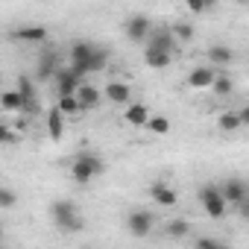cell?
<instances>
[{
  "label": "cell",
  "mask_w": 249,
  "mask_h": 249,
  "mask_svg": "<svg viewBox=\"0 0 249 249\" xmlns=\"http://www.w3.org/2000/svg\"><path fill=\"white\" fill-rule=\"evenodd\" d=\"M15 38H18V41H27V44H44V41H47V27H41V24H27V27H21V30L15 33Z\"/></svg>",
  "instance_id": "cell-12"
},
{
  "label": "cell",
  "mask_w": 249,
  "mask_h": 249,
  "mask_svg": "<svg viewBox=\"0 0 249 249\" xmlns=\"http://www.w3.org/2000/svg\"><path fill=\"white\" fill-rule=\"evenodd\" d=\"M150 108L144 106V103H135V106H129L126 108V114H123V120H126L129 123V126H147V123H150Z\"/></svg>",
  "instance_id": "cell-15"
},
{
  "label": "cell",
  "mask_w": 249,
  "mask_h": 249,
  "mask_svg": "<svg viewBox=\"0 0 249 249\" xmlns=\"http://www.w3.org/2000/svg\"><path fill=\"white\" fill-rule=\"evenodd\" d=\"M220 188H223L226 202H229V205H234V208H237V205H243V202L249 199V185H246L243 179H226Z\"/></svg>",
  "instance_id": "cell-9"
},
{
  "label": "cell",
  "mask_w": 249,
  "mask_h": 249,
  "mask_svg": "<svg viewBox=\"0 0 249 249\" xmlns=\"http://www.w3.org/2000/svg\"><path fill=\"white\" fill-rule=\"evenodd\" d=\"M176 36H173V30H170V24L167 27H156L153 30V36H150V41L144 44V47H153V50H164V53H173L176 50Z\"/></svg>",
  "instance_id": "cell-10"
},
{
  "label": "cell",
  "mask_w": 249,
  "mask_h": 249,
  "mask_svg": "<svg viewBox=\"0 0 249 249\" xmlns=\"http://www.w3.org/2000/svg\"><path fill=\"white\" fill-rule=\"evenodd\" d=\"M150 196H153L156 205H164V208H173V205L179 202L176 188H170V185H164V182H153V185H150Z\"/></svg>",
  "instance_id": "cell-11"
},
{
  "label": "cell",
  "mask_w": 249,
  "mask_h": 249,
  "mask_svg": "<svg viewBox=\"0 0 249 249\" xmlns=\"http://www.w3.org/2000/svg\"><path fill=\"white\" fill-rule=\"evenodd\" d=\"M234 211H237V217H243V220H249V199H246L243 205H237Z\"/></svg>",
  "instance_id": "cell-32"
},
{
  "label": "cell",
  "mask_w": 249,
  "mask_h": 249,
  "mask_svg": "<svg viewBox=\"0 0 249 249\" xmlns=\"http://www.w3.org/2000/svg\"><path fill=\"white\" fill-rule=\"evenodd\" d=\"M231 91H234V82H231L226 73H220L217 82H214V88H211V94H217V97H229Z\"/></svg>",
  "instance_id": "cell-26"
},
{
  "label": "cell",
  "mask_w": 249,
  "mask_h": 249,
  "mask_svg": "<svg viewBox=\"0 0 249 249\" xmlns=\"http://www.w3.org/2000/svg\"><path fill=\"white\" fill-rule=\"evenodd\" d=\"M103 170H106L103 159H100L97 153H91V150L76 153L73 161H71V176H73V182H79V185H88V182H91L94 176H100Z\"/></svg>",
  "instance_id": "cell-1"
},
{
  "label": "cell",
  "mask_w": 249,
  "mask_h": 249,
  "mask_svg": "<svg viewBox=\"0 0 249 249\" xmlns=\"http://www.w3.org/2000/svg\"><path fill=\"white\" fill-rule=\"evenodd\" d=\"M56 106H59V111H62L65 117H71V120H79V111H82V106H79V100H76V97H59V100H56Z\"/></svg>",
  "instance_id": "cell-22"
},
{
  "label": "cell",
  "mask_w": 249,
  "mask_h": 249,
  "mask_svg": "<svg viewBox=\"0 0 249 249\" xmlns=\"http://www.w3.org/2000/svg\"><path fill=\"white\" fill-rule=\"evenodd\" d=\"M188 9H191L194 15H202V12H208V9H211V3H199V0H191Z\"/></svg>",
  "instance_id": "cell-30"
},
{
  "label": "cell",
  "mask_w": 249,
  "mask_h": 249,
  "mask_svg": "<svg viewBox=\"0 0 249 249\" xmlns=\"http://www.w3.org/2000/svg\"><path fill=\"white\" fill-rule=\"evenodd\" d=\"M153 226H156V217L144 208H132L126 214V229L132 237H150L153 234Z\"/></svg>",
  "instance_id": "cell-6"
},
{
  "label": "cell",
  "mask_w": 249,
  "mask_h": 249,
  "mask_svg": "<svg viewBox=\"0 0 249 249\" xmlns=\"http://www.w3.org/2000/svg\"><path fill=\"white\" fill-rule=\"evenodd\" d=\"M97 44L91 41H73L71 44V71L82 79L85 73H91V56H94Z\"/></svg>",
  "instance_id": "cell-4"
},
{
  "label": "cell",
  "mask_w": 249,
  "mask_h": 249,
  "mask_svg": "<svg viewBox=\"0 0 249 249\" xmlns=\"http://www.w3.org/2000/svg\"><path fill=\"white\" fill-rule=\"evenodd\" d=\"M123 30H126L129 41H135V44H147L150 36H153V30H156V24H153L147 15H129L126 24H123Z\"/></svg>",
  "instance_id": "cell-5"
},
{
  "label": "cell",
  "mask_w": 249,
  "mask_h": 249,
  "mask_svg": "<svg viewBox=\"0 0 249 249\" xmlns=\"http://www.w3.org/2000/svg\"><path fill=\"white\" fill-rule=\"evenodd\" d=\"M194 249H229V243H223L217 237H196Z\"/></svg>",
  "instance_id": "cell-28"
},
{
  "label": "cell",
  "mask_w": 249,
  "mask_h": 249,
  "mask_svg": "<svg viewBox=\"0 0 249 249\" xmlns=\"http://www.w3.org/2000/svg\"><path fill=\"white\" fill-rule=\"evenodd\" d=\"M240 111V120H243V126H249V106H243V108H237Z\"/></svg>",
  "instance_id": "cell-33"
},
{
  "label": "cell",
  "mask_w": 249,
  "mask_h": 249,
  "mask_svg": "<svg viewBox=\"0 0 249 249\" xmlns=\"http://www.w3.org/2000/svg\"><path fill=\"white\" fill-rule=\"evenodd\" d=\"M0 106H3V111H24L27 100L18 91H3V94H0Z\"/></svg>",
  "instance_id": "cell-21"
},
{
  "label": "cell",
  "mask_w": 249,
  "mask_h": 249,
  "mask_svg": "<svg viewBox=\"0 0 249 249\" xmlns=\"http://www.w3.org/2000/svg\"><path fill=\"white\" fill-rule=\"evenodd\" d=\"M231 59H234L231 47H226V44H211V47H208V62H211V68H223V65H229Z\"/></svg>",
  "instance_id": "cell-16"
},
{
  "label": "cell",
  "mask_w": 249,
  "mask_h": 249,
  "mask_svg": "<svg viewBox=\"0 0 249 249\" xmlns=\"http://www.w3.org/2000/svg\"><path fill=\"white\" fill-rule=\"evenodd\" d=\"M144 62L150 68H167L173 62V53H164V50H153V47H144Z\"/></svg>",
  "instance_id": "cell-20"
},
{
  "label": "cell",
  "mask_w": 249,
  "mask_h": 249,
  "mask_svg": "<svg viewBox=\"0 0 249 249\" xmlns=\"http://www.w3.org/2000/svg\"><path fill=\"white\" fill-rule=\"evenodd\" d=\"M56 73H59V68H56V56H53V53H41L38 68H36V82L56 79Z\"/></svg>",
  "instance_id": "cell-14"
},
{
  "label": "cell",
  "mask_w": 249,
  "mask_h": 249,
  "mask_svg": "<svg viewBox=\"0 0 249 249\" xmlns=\"http://www.w3.org/2000/svg\"><path fill=\"white\" fill-rule=\"evenodd\" d=\"M103 97H106V94H103V91H97L94 85H82V88L76 91V100H79L82 111H85V108H97V103H100Z\"/></svg>",
  "instance_id": "cell-17"
},
{
  "label": "cell",
  "mask_w": 249,
  "mask_h": 249,
  "mask_svg": "<svg viewBox=\"0 0 249 249\" xmlns=\"http://www.w3.org/2000/svg\"><path fill=\"white\" fill-rule=\"evenodd\" d=\"M217 76H220V71L217 68H211V65H199V68H194L191 73H188V88H214V82H217Z\"/></svg>",
  "instance_id": "cell-8"
},
{
  "label": "cell",
  "mask_w": 249,
  "mask_h": 249,
  "mask_svg": "<svg viewBox=\"0 0 249 249\" xmlns=\"http://www.w3.org/2000/svg\"><path fill=\"white\" fill-rule=\"evenodd\" d=\"M217 126H220L223 132H234V129H240V126H243L240 111H237V108H229V111H223V114L217 117Z\"/></svg>",
  "instance_id": "cell-19"
},
{
  "label": "cell",
  "mask_w": 249,
  "mask_h": 249,
  "mask_svg": "<svg viewBox=\"0 0 249 249\" xmlns=\"http://www.w3.org/2000/svg\"><path fill=\"white\" fill-rule=\"evenodd\" d=\"M196 196H199V205H202V211H205L211 220H220V217H226V208H229V202H226V196H223V188H220V185H202Z\"/></svg>",
  "instance_id": "cell-3"
},
{
  "label": "cell",
  "mask_w": 249,
  "mask_h": 249,
  "mask_svg": "<svg viewBox=\"0 0 249 249\" xmlns=\"http://www.w3.org/2000/svg\"><path fill=\"white\" fill-rule=\"evenodd\" d=\"M50 220H53L62 231H79V229H82L79 208H76V202H71V199H56V202H50Z\"/></svg>",
  "instance_id": "cell-2"
},
{
  "label": "cell",
  "mask_w": 249,
  "mask_h": 249,
  "mask_svg": "<svg viewBox=\"0 0 249 249\" xmlns=\"http://www.w3.org/2000/svg\"><path fill=\"white\" fill-rule=\"evenodd\" d=\"M53 82H56V100H59V97H76V91L82 88L79 76H76L71 68H62Z\"/></svg>",
  "instance_id": "cell-7"
},
{
  "label": "cell",
  "mask_w": 249,
  "mask_h": 249,
  "mask_svg": "<svg viewBox=\"0 0 249 249\" xmlns=\"http://www.w3.org/2000/svg\"><path fill=\"white\" fill-rule=\"evenodd\" d=\"M62 132H65V114L59 111V106H50L47 108V135L53 141H62Z\"/></svg>",
  "instance_id": "cell-13"
},
{
  "label": "cell",
  "mask_w": 249,
  "mask_h": 249,
  "mask_svg": "<svg viewBox=\"0 0 249 249\" xmlns=\"http://www.w3.org/2000/svg\"><path fill=\"white\" fill-rule=\"evenodd\" d=\"M164 234L173 237V240L188 237V234H191V223H188V220H170V223L164 226Z\"/></svg>",
  "instance_id": "cell-23"
},
{
  "label": "cell",
  "mask_w": 249,
  "mask_h": 249,
  "mask_svg": "<svg viewBox=\"0 0 249 249\" xmlns=\"http://www.w3.org/2000/svg\"><path fill=\"white\" fill-rule=\"evenodd\" d=\"M12 205H15V194H12V188H0V208L9 211Z\"/></svg>",
  "instance_id": "cell-29"
},
{
  "label": "cell",
  "mask_w": 249,
  "mask_h": 249,
  "mask_svg": "<svg viewBox=\"0 0 249 249\" xmlns=\"http://www.w3.org/2000/svg\"><path fill=\"white\" fill-rule=\"evenodd\" d=\"M0 141H3V144H15L18 138H15V132L9 126H0Z\"/></svg>",
  "instance_id": "cell-31"
},
{
  "label": "cell",
  "mask_w": 249,
  "mask_h": 249,
  "mask_svg": "<svg viewBox=\"0 0 249 249\" xmlns=\"http://www.w3.org/2000/svg\"><path fill=\"white\" fill-rule=\"evenodd\" d=\"M108 59H111V53H108L106 47H97V50H94V56H91V73L106 71V68H108Z\"/></svg>",
  "instance_id": "cell-24"
},
{
  "label": "cell",
  "mask_w": 249,
  "mask_h": 249,
  "mask_svg": "<svg viewBox=\"0 0 249 249\" xmlns=\"http://www.w3.org/2000/svg\"><path fill=\"white\" fill-rule=\"evenodd\" d=\"M170 30H173V36H176V41H191V38H194V27L185 24V21L170 24Z\"/></svg>",
  "instance_id": "cell-27"
},
{
  "label": "cell",
  "mask_w": 249,
  "mask_h": 249,
  "mask_svg": "<svg viewBox=\"0 0 249 249\" xmlns=\"http://www.w3.org/2000/svg\"><path fill=\"white\" fill-rule=\"evenodd\" d=\"M147 129H150L153 135H167V132H170V120H167L164 114H153L150 123H147Z\"/></svg>",
  "instance_id": "cell-25"
},
{
  "label": "cell",
  "mask_w": 249,
  "mask_h": 249,
  "mask_svg": "<svg viewBox=\"0 0 249 249\" xmlns=\"http://www.w3.org/2000/svg\"><path fill=\"white\" fill-rule=\"evenodd\" d=\"M103 94H106L111 103H129V97H132V88H129L126 82H108Z\"/></svg>",
  "instance_id": "cell-18"
}]
</instances>
